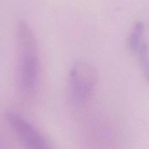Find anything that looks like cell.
Segmentation results:
<instances>
[{"mask_svg":"<svg viewBox=\"0 0 149 149\" xmlns=\"http://www.w3.org/2000/svg\"><path fill=\"white\" fill-rule=\"evenodd\" d=\"M17 48V81L26 97L35 91L40 74V58L35 35L27 22L20 20L16 26Z\"/></svg>","mask_w":149,"mask_h":149,"instance_id":"cell-1","label":"cell"},{"mask_svg":"<svg viewBox=\"0 0 149 149\" xmlns=\"http://www.w3.org/2000/svg\"><path fill=\"white\" fill-rule=\"evenodd\" d=\"M5 118L26 149H51L37 129L21 116L12 111H6Z\"/></svg>","mask_w":149,"mask_h":149,"instance_id":"cell-3","label":"cell"},{"mask_svg":"<svg viewBox=\"0 0 149 149\" xmlns=\"http://www.w3.org/2000/svg\"><path fill=\"white\" fill-rule=\"evenodd\" d=\"M145 26L143 22L138 21L133 26L127 38V46L130 52L135 55L139 48L145 41Z\"/></svg>","mask_w":149,"mask_h":149,"instance_id":"cell-4","label":"cell"},{"mask_svg":"<svg viewBox=\"0 0 149 149\" xmlns=\"http://www.w3.org/2000/svg\"><path fill=\"white\" fill-rule=\"evenodd\" d=\"M148 47L145 41L139 48L135 56L137 57L139 66L144 76L148 79Z\"/></svg>","mask_w":149,"mask_h":149,"instance_id":"cell-5","label":"cell"},{"mask_svg":"<svg viewBox=\"0 0 149 149\" xmlns=\"http://www.w3.org/2000/svg\"><path fill=\"white\" fill-rule=\"evenodd\" d=\"M97 81L95 68L84 61H78L71 67L68 74V91L73 102H85L92 94Z\"/></svg>","mask_w":149,"mask_h":149,"instance_id":"cell-2","label":"cell"}]
</instances>
